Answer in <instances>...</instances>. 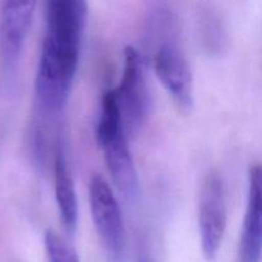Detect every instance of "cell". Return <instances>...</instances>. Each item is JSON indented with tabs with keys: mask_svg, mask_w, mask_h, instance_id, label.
Masks as SVG:
<instances>
[{
	"mask_svg": "<svg viewBox=\"0 0 262 262\" xmlns=\"http://www.w3.org/2000/svg\"><path fill=\"white\" fill-rule=\"evenodd\" d=\"M89 0H45L46 30L35 90L51 101L69 99L81 54Z\"/></svg>",
	"mask_w": 262,
	"mask_h": 262,
	"instance_id": "6da1fadb",
	"label": "cell"
},
{
	"mask_svg": "<svg viewBox=\"0 0 262 262\" xmlns=\"http://www.w3.org/2000/svg\"><path fill=\"white\" fill-rule=\"evenodd\" d=\"M199 233L202 255L214 260L222 247L227 227L225 189L222 177L215 171L204 178L199 192Z\"/></svg>",
	"mask_w": 262,
	"mask_h": 262,
	"instance_id": "52a82bcc",
	"label": "cell"
},
{
	"mask_svg": "<svg viewBox=\"0 0 262 262\" xmlns=\"http://www.w3.org/2000/svg\"><path fill=\"white\" fill-rule=\"evenodd\" d=\"M96 138L105 164L120 196L133 204L140 196V179L129 150V137L123 127L117 100L112 90L102 97Z\"/></svg>",
	"mask_w": 262,
	"mask_h": 262,
	"instance_id": "7a4b0ae2",
	"label": "cell"
},
{
	"mask_svg": "<svg viewBox=\"0 0 262 262\" xmlns=\"http://www.w3.org/2000/svg\"><path fill=\"white\" fill-rule=\"evenodd\" d=\"M45 250L49 262H79L73 248L53 230L45 234Z\"/></svg>",
	"mask_w": 262,
	"mask_h": 262,
	"instance_id": "30bf717a",
	"label": "cell"
},
{
	"mask_svg": "<svg viewBox=\"0 0 262 262\" xmlns=\"http://www.w3.org/2000/svg\"><path fill=\"white\" fill-rule=\"evenodd\" d=\"M112 91L128 137H136L148 119L151 96L146 82L143 59L132 46L125 48L122 77Z\"/></svg>",
	"mask_w": 262,
	"mask_h": 262,
	"instance_id": "3957f363",
	"label": "cell"
},
{
	"mask_svg": "<svg viewBox=\"0 0 262 262\" xmlns=\"http://www.w3.org/2000/svg\"><path fill=\"white\" fill-rule=\"evenodd\" d=\"M151 61L156 77L182 112L193 106V76L177 37L151 46Z\"/></svg>",
	"mask_w": 262,
	"mask_h": 262,
	"instance_id": "8992f818",
	"label": "cell"
},
{
	"mask_svg": "<svg viewBox=\"0 0 262 262\" xmlns=\"http://www.w3.org/2000/svg\"><path fill=\"white\" fill-rule=\"evenodd\" d=\"M90 210L97 235L110 262H125V228L114 192L101 176H94L89 188Z\"/></svg>",
	"mask_w": 262,
	"mask_h": 262,
	"instance_id": "277c9868",
	"label": "cell"
},
{
	"mask_svg": "<svg viewBox=\"0 0 262 262\" xmlns=\"http://www.w3.org/2000/svg\"><path fill=\"white\" fill-rule=\"evenodd\" d=\"M37 0H3L0 14V51L8 86L15 87L26 38Z\"/></svg>",
	"mask_w": 262,
	"mask_h": 262,
	"instance_id": "5b68a950",
	"label": "cell"
},
{
	"mask_svg": "<svg viewBox=\"0 0 262 262\" xmlns=\"http://www.w3.org/2000/svg\"><path fill=\"white\" fill-rule=\"evenodd\" d=\"M54 188L55 200L58 205L60 219L64 229L72 234L76 232L78 223V201L73 178L69 171L68 161L63 152V148L58 147L54 159Z\"/></svg>",
	"mask_w": 262,
	"mask_h": 262,
	"instance_id": "9c48e42d",
	"label": "cell"
},
{
	"mask_svg": "<svg viewBox=\"0 0 262 262\" xmlns=\"http://www.w3.org/2000/svg\"><path fill=\"white\" fill-rule=\"evenodd\" d=\"M140 262H151V260H148L147 257H143V258H141Z\"/></svg>",
	"mask_w": 262,
	"mask_h": 262,
	"instance_id": "8fae6325",
	"label": "cell"
},
{
	"mask_svg": "<svg viewBox=\"0 0 262 262\" xmlns=\"http://www.w3.org/2000/svg\"><path fill=\"white\" fill-rule=\"evenodd\" d=\"M262 257V164L248 173V194L241 230L238 262H261Z\"/></svg>",
	"mask_w": 262,
	"mask_h": 262,
	"instance_id": "ba28073f",
	"label": "cell"
}]
</instances>
